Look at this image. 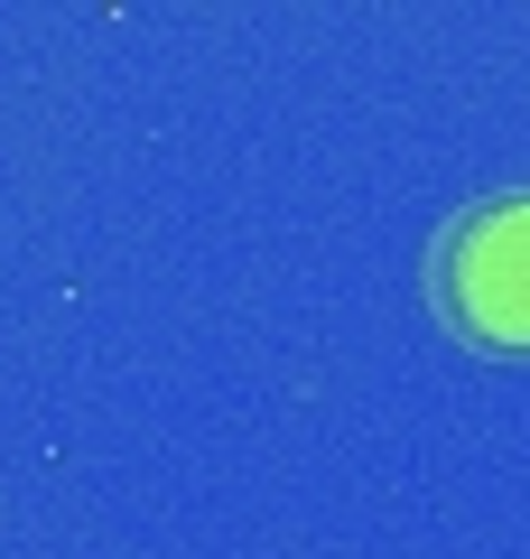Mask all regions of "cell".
I'll use <instances>...</instances> for the list:
<instances>
[{
    "instance_id": "cell-1",
    "label": "cell",
    "mask_w": 530,
    "mask_h": 559,
    "mask_svg": "<svg viewBox=\"0 0 530 559\" xmlns=\"http://www.w3.org/2000/svg\"><path fill=\"white\" fill-rule=\"evenodd\" d=\"M429 289L466 345L530 355V197H484L474 215H456Z\"/></svg>"
}]
</instances>
